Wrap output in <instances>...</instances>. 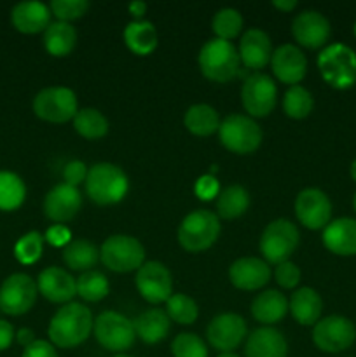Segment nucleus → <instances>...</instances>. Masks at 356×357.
Returning <instances> with one entry per match:
<instances>
[{
    "label": "nucleus",
    "mask_w": 356,
    "mask_h": 357,
    "mask_svg": "<svg viewBox=\"0 0 356 357\" xmlns=\"http://www.w3.org/2000/svg\"><path fill=\"white\" fill-rule=\"evenodd\" d=\"M93 312L77 302L65 303L56 310L47 328V337L54 347L73 349L93 335Z\"/></svg>",
    "instance_id": "1"
},
{
    "label": "nucleus",
    "mask_w": 356,
    "mask_h": 357,
    "mask_svg": "<svg viewBox=\"0 0 356 357\" xmlns=\"http://www.w3.org/2000/svg\"><path fill=\"white\" fill-rule=\"evenodd\" d=\"M86 195L98 206L119 204L128 195L129 180L122 167L112 162H98L87 171Z\"/></svg>",
    "instance_id": "2"
},
{
    "label": "nucleus",
    "mask_w": 356,
    "mask_h": 357,
    "mask_svg": "<svg viewBox=\"0 0 356 357\" xmlns=\"http://www.w3.org/2000/svg\"><path fill=\"white\" fill-rule=\"evenodd\" d=\"M202 77L216 84H227L239 73V52L232 42L212 38L205 42L198 56Z\"/></svg>",
    "instance_id": "3"
},
{
    "label": "nucleus",
    "mask_w": 356,
    "mask_h": 357,
    "mask_svg": "<svg viewBox=\"0 0 356 357\" xmlns=\"http://www.w3.org/2000/svg\"><path fill=\"white\" fill-rule=\"evenodd\" d=\"M220 232H222V223L216 213L208 209H195L181 220L177 239L181 250L187 253H202L218 241Z\"/></svg>",
    "instance_id": "4"
},
{
    "label": "nucleus",
    "mask_w": 356,
    "mask_h": 357,
    "mask_svg": "<svg viewBox=\"0 0 356 357\" xmlns=\"http://www.w3.org/2000/svg\"><path fill=\"white\" fill-rule=\"evenodd\" d=\"M318 70L334 89H349L356 84V52L349 45L335 42L318 54Z\"/></svg>",
    "instance_id": "5"
},
{
    "label": "nucleus",
    "mask_w": 356,
    "mask_h": 357,
    "mask_svg": "<svg viewBox=\"0 0 356 357\" xmlns=\"http://www.w3.org/2000/svg\"><path fill=\"white\" fill-rule=\"evenodd\" d=\"M218 139L229 152L236 155H250L262 145L264 132L255 119L243 114H232L220 122Z\"/></svg>",
    "instance_id": "6"
},
{
    "label": "nucleus",
    "mask_w": 356,
    "mask_h": 357,
    "mask_svg": "<svg viewBox=\"0 0 356 357\" xmlns=\"http://www.w3.org/2000/svg\"><path fill=\"white\" fill-rule=\"evenodd\" d=\"M100 260L108 271L115 274L136 272L147 261L145 248L136 237L128 234H114L101 244Z\"/></svg>",
    "instance_id": "7"
},
{
    "label": "nucleus",
    "mask_w": 356,
    "mask_h": 357,
    "mask_svg": "<svg viewBox=\"0 0 356 357\" xmlns=\"http://www.w3.org/2000/svg\"><path fill=\"white\" fill-rule=\"evenodd\" d=\"M300 243V232L293 222L286 218L272 220L260 236V253L269 265L288 261Z\"/></svg>",
    "instance_id": "8"
},
{
    "label": "nucleus",
    "mask_w": 356,
    "mask_h": 357,
    "mask_svg": "<svg viewBox=\"0 0 356 357\" xmlns=\"http://www.w3.org/2000/svg\"><path fill=\"white\" fill-rule=\"evenodd\" d=\"M93 333L105 351L119 352V354L129 351L136 340L133 321L115 310H105L94 319Z\"/></svg>",
    "instance_id": "9"
},
{
    "label": "nucleus",
    "mask_w": 356,
    "mask_h": 357,
    "mask_svg": "<svg viewBox=\"0 0 356 357\" xmlns=\"http://www.w3.org/2000/svg\"><path fill=\"white\" fill-rule=\"evenodd\" d=\"M31 108L40 121L51 122V124H65V122L73 121L79 112V101H77V94L68 87L52 86L35 94Z\"/></svg>",
    "instance_id": "10"
},
{
    "label": "nucleus",
    "mask_w": 356,
    "mask_h": 357,
    "mask_svg": "<svg viewBox=\"0 0 356 357\" xmlns=\"http://www.w3.org/2000/svg\"><path fill=\"white\" fill-rule=\"evenodd\" d=\"M241 103L251 119H262L271 115L278 103V87L272 77L255 72L246 77L241 87Z\"/></svg>",
    "instance_id": "11"
},
{
    "label": "nucleus",
    "mask_w": 356,
    "mask_h": 357,
    "mask_svg": "<svg viewBox=\"0 0 356 357\" xmlns=\"http://www.w3.org/2000/svg\"><path fill=\"white\" fill-rule=\"evenodd\" d=\"M37 281L28 274L16 272L0 284V312L7 316H23L34 309L37 302Z\"/></svg>",
    "instance_id": "12"
},
{
    "label": "nucleus",
    "mask_w": 356,
    "mask_h": 357,
    "mask_svg": "<svg viewBox=\"0 0 356 357\" xmlns=\"http://www.w3.org/2000/svg\"><path fill=\"white\" fill-rule=\"evenodd\" d=\"M355 340V323L344 316H327L313 326V344L327 354L348 351Z\"/></svg>",
    "instance_id": "13"
},
{
    "label": "nucleus",
    "mask_w": 356,
    "mask_h": 357,
    "mask_svg": "<svg viewBox=\"0 0 356 357\" xmlns=\"http://www.w3.org/2000/svg\"><path fill=\"white\" fill-rule=\"evenodd\" d=\"M135 286L145 302L159 305L173 295V275L164 264L149 260L136 271Z\"/></svg>",
    "instance_id": "14"
},
{
    "label": "nucleus",
    "mask_w": 356,
    "mask_h": 357,
    "mask_svg": "<svg viewBox=\"0 0 356 357\" xmlns=\"http://www.w3.org/2000/svg\"><path fill=\"white\" fill-rule=\"evenodd\" d=\"M248 337V326L243 316L223 312L213 317L206 328V340L213 349L222 352H234Z\"/></svg>",
    "instance_id": "15"
},
{
    "label": "nucleus",
    "mask_w": 356,
    "mask_h": 357,
    "mask_svg": "<svg viewBox=\"0 0 356 357\" xmlns=\"http://www.w3.org/2000/svg\"><path fill=\"white\" fill-rule=\"evenodd\" d=\"M295 216L306 229H325L332 222V201L320 188H304L295 199Z\"/></svg>",
    "instance_id": "16"
},
{
    "label": "nucleus",
    "mask_w": 356,
    "mask_h": 357,
    "mask_svg": "<svg viewBox=\"0 0 356 357\" xmlns=\"http://www.w3.org/2000/svg\"><path fill=\"white\" fill-rule=\"evenodd\" d=\"M292 35L295 42L302 47L323 49L327 47L332 35L330 21L318 10H302L292 21Z\"/></svg>",
    "instance_id": "17"
},
{
    "label": "nucleus",
    "mask_w": 356,
    "mask_h": 357,
    "mask_svg": "<svg viewBox=\"0 0 356 357\" xmlns=\"http://www.w3.org/2000/svg\"><path fill=\"white\" fill-rule=\"evenodd\" d=\"M272 278L271 265L264 258L243 257L232 261L229 267V281L241 291H258Z\"/></svg>",
    "instance_id": "18"
},
{
    "label": "nucleus",
    "mask_w": 356,
    "mask_h": 357,
    "mask_svg": "<svg viewBox=\"0 0 356 357\" xmlns=\"http://www.w3.org/2000/svg\"><path fill=\"white\" fill-rule=\"evenodd\" d=\"M80 208H82V195L79 188L66 183L54 185L44 197V215L59 225L72 222L79 215Z\"/></svg>",
    "instance_id": "19"
},
{
    "label": "nucleus",
    "mask_w": 356,
    "mask_h": 357,
    "mask_svg": "<svg viewBox=\"0 0 356 357\" xmlns=\"http://www.w3.org/2000/svg\"><path fill=\"white\" fill-rule=\"evenodd\" d=\"M271 68L281 84L297 86L307 73V58L302 49L293 44H283L274 49L271 58Z\"/></svg>",
    "instance_id": "20"
},
{
    "label": "nucleus",
    "mask_w": 356,
    "mask_h": 357,
    "mask_svg": "<svg viewBox=\"0 0 356 357\" xmlns=\"http://www.w3.org/2000/svg\"><path fill=\"white\" fill-rule=\"evenodd\" d=\"M38 293L47 302L65 305L77 295V279L61 267H47L37 278Z\"/></svg>",
    "instance_id": "21"
},
{
    "label": "nucleus",
    "mask_w": 356,
    "mask_h": 357,
    "mask_svg": "<svg viewBox=\"0 0 356 357\" xmlns=\"http://www.w3.org/2000/svg\"><path fill=\"white\" fill-rule=\"evenodd\" d=\"M237 52H239L241 65L244 68L258 72V70L265 68L271 63L274 49H272L271 38H269V35L264 30H260V28H248L243 33V37H241Z\"/></svg>",
    "instance_id": "22"
},
{
    "label": "nucleus",
    "mask_w": 356,
    "mask_h": 357,
    "mask_svg": "<svg viewBox=\"0 0 356 357\" xmlns=\"http://www.w3.org/2000/svg\"><path fill=\"white\" fill-rule=\"evenodd\" d=\"M51 9L49 6L35 0L20 2L10 10V23L20 33L37 35L47 30L51 24Z\"/></svg>",
    "instance_id": "23"
},
{
    "label": "nucleus",
    "mask_w": 356,
    "mask_h": 357,
    "mask_svg": "<svg viewBox=\"0 0 356 357\" xmlns=\"http://www.w3.org/2000/svg\"><path fill=\"white\" fill-rule=\"evenodd\" d=\"M288 342L285 335L272 326H262L251 331L244 344V357H286Z\"/></svg>",
    "instance_id": "24"
},
{
    "label": "nucleus",
    "mask_w": 356,
    "mask_h": 357,
    "mask_svg": "<svg viewBox=\"0 0 356 357\" xmlns=\"http://www.w3.org/2000/svg\"><path fill=\"white\" fill-rule=\"evenodd\" d=\"M323 246L330 253L339 257H355L356 255V220L342 216L332 220L323 229Z\"/></svg>",
    "instance_id": "25"
},
{
    "label": "nucleus",
    "mask_w": 356,
    "mask_h": 357,
    "mask_svg": "<svg viewBox=\"0 0 356 357\" xmlns=\"http://www.w3.org/2000/svg\"><path fill=\"white\" fill-rule=\"evenodd\" d=\"M288 312V298L278 289H267V291L258 293L251 302V316L264 326L281 323Z\"/></svg>",
    "instance_id": "26"
},
{
    "label": "nucleus",
    "mask_w": 356,
    "mask_h": 357,
    "mask_svg": "<svg viewBox=\"0 0 356 357\" xmlns=\"http://www.w3.org/2000/svg\"><path fill=\"white\" fill-rule=\"evenodd\" d=\"M290 314L300 326H314L323 314V300L314 288L295 289L288 300Z\"/></svg>",
    "instance_id": "27"
},
{
    "label": "nucleus",
    "mask_w": 356,
    "mask_h": 357,
    "mask_svg": "<svg viewBox=\"0 0 356 357\" xmlns=\"http://www.w3.org/2000/svg\"><path fill=\"white\" fill-rule=\"evenodd\" d=\"M133 324H135L136 337L147 345H156L163 342L171 330V319L168 317L166 310L157 309V307L140 314L133 321Z\"/></svg>",
    "instance_id": "28"
},
{
    "label": "nucleus",
    "mask_w": 356,
    "mask_h": 357,
    "mask_svg": "<svg viewBox=\"0 0 356 357\" xmlns=\"http://www.w3.org/2000/svg\"><path fill=\"white\" fill-rule=\"evenodd\" d=\"M63 261L70 271L87 272L94 271V265L100 260V248L87 239H73L63 248Z\"/></svg>",
    "instance_id": "29"
},
{
    "label": "nucleus",
    "mask_w": 356,
    "mask_h": 357,
    "mask_svg": "<svg viewBox=\"0 0 356 357\" xmlns=\"http://www.w3.org/2000/svg\"><path fill=\"white\" fill-rule=\"evenodd\" d=\"M220 115L212 105L198 103L187 108L184 115V126L191 135L199 136V138H206L220 129Z\"/></svg>",
    "instance_id": "30"
},
{
    "label": "nucleus",
    "mask_w": 356,
    "mask_h": 357,
    "mask_svg": "<svg viewBox=\"0 0 356 357\" xmlns=\"http://www.w3.org/2000/svg\"><path fill=\"white\" fill-rule=\"evenodd\" d=\"M122 38H124L126 47L136 56H149L157 47V31L150 21L142 20L128 23Z\"/></svg>",
    "instance_id": "31"
},
{
    "label": "nucleus",
    "mask_w": 356,
    "mask_h": 357,
    "mask_svg": "<svg viewBox=\"0 0 356 357\" xmlns=\"http://www.w3.org/2000/svg\"><path fill=\"white\" fill-rule=\"evenodd\" d=\"M77 38L79 35L72 23L54 21L44 31V47L54 58H65L75 49Z\"/></svg>",
    "instance_id": "32"
},
{
    "label": "nucleus",
    "mask_w": 356,
    "mask_h": 357,
    "mask_svg": "<svg viewBox=\"0 0 356 357\" xmlns=\"http://www.w3.org/2000/svg\"><path fill=\"white\" fill-rule=\"evenodd\" d=\"M250 208V194L241 185H229L216 195V216L222 220H236Z\"/></svg>",
    "instance_id": "33"
},
{
    "label": "nucleus",
    "mask_w": 356,
    "mask_h": 357,
    "mask_svg": "<svg viewBox=\"0 0 356 357\" xmlns=\"http://www.w3.org/2000/svg\"><path fill=\"white\" fill-rule=\"evenodd\" d=\"M72 122L77 135L82 136L84 139H89V142L105 138L108 135V129H110L108 119L98 108L91 107L80 108Z\"/></svg>",
    "instance_id": "34"
},
{
    "label": "nucleus",
    "mask_w": 356,
    "mask_h": 357,
    "mask_svg": "<svg viewBox=\"0 0 356 357\" xmlns=\"http://www.w3.org/2000/svg\"><path fill=\"white\" fill-rule=\"evenodd\" d=\"M27 199V185L13 171H0V211H16Z\"/></svg>",
    "instance_id": "35"
},
{
    "label": "nucleus",
    "mask_w": 356,
    "mask_h": 357,
    "mask_svg": "<svg viewBox=\"0 0 356 357\" xmlns=\"http://www.w3.org/2000/svg\"><path fill=\"white\" fill-rule=\"evenodd\" d=\"M110 293V282H108L107 275L100 271H87L80 274L77 279V295L84 300V302L96 303L107 298Z\"/></svg>",
    "instance_id": "36"
},
{
    "label": "nucleus",
    "mask_w": 356,
    "mask_h": 357,
    "mask_svg": "<svg viewBox=\"0 0 356 357\" xmlns=\"http://www.w3.org/2000/svg\"><path fill=\"white\" fill-rule=\"evenodd\" d=\"M313 108L314 98L306 87L297 84V86H290L286 89L285 98H283V112L286 117L293 119V121H302V119L309 117Z\"/></svg>",
    "instance_id": "37"
},
{
    "label": "nucleus",
    "mask_w": 356,
    "mask_h": 357,
    "mask_svg": "<svg viewBox=\"0 0 356 357\" xmlns=\"http://www.w3.org/2000/svg\"><path fill=\"white\" fill-rule=\"evenodd\" d=\"M166 314L173 323L188 326L194 324L199 317V307L194 298H191L185 293H173L166 302Z\"/></svg>",
    "instance_id": "38"
},
{
    "label": "nucleus",
    "mask_w": 356,
    "mask_h": 357,
    "mask_svg": "<svg viewBox=\"0 0 356 357\" xmlns=\"http://www.w3.org/2000/svg\"><path fill=\"white\" fill-rule=\"evenodd\" d=\"M212 28L216 38L230 42L243 30V16H241V13L237 9L223 7V9L216 10L215 16H213Z\"/></svg>",
    "instance_id": "39"
},
{
    "label": "nucleus",
    "mask_w": 356,
    "mask_h": 357,
    "mask_svg": "<svg viewBox=\"0 0 356 357\" xmlns=\"http://www.w3.org/2000/svg\"><path fill=\"white\" fill-rule=\"evenodd\" d=\"M44 250V236L37 230L27 232L14 244V257L21 265H34L40 260Z\"/></svg>",
    "instance_id": "40"
},
{
    "label": "nucleus",
    "mask_w": 356,
    "mask_h": 357,
    "mask_svg": "<svg viewBox=\"0 0 356 357\" xmlns=\"http://www.w3.org/2000/svg\"><path fill=\"white\" fill-rule=\"evenodd\" d=\"M173 357H208L206 342L195 333H180L171 342Z\"/></svg>",
    "instance_id": "41"
},
{
    "label": "nucleus",
    "mask_w": 356,
    "mask_h": 357,
    "mask_svg": "<svg viewBox=\"0 0 356 357\" xmlns=\"http://www.w3.org/2000/svg\"><path fill=\"white\" fill-rule=\"evenodd\" d=\"M49 9L58 21L72 23V21L80 20L89 10V2L87 0H52L49 3Z\"/></svg>",
    "instance_id": "42"
},
{
    "label": "nucleus",
    "mask_w": 356,
    "mask_h": 357,
    "mask_svg": "<svg viewBox=\"0 0 356 357\" xmlns=\"http://www.w3.org/2000/svg\"><path fill=\"white\" fill-rule=\"evenodd\" d=\"M272 275H274V281L278 282L279 288L295 289L297 286H299L300 278H302V272H300V268L297 267L293 261L288 260V261H283V264L276 265Z\"/></svg>",
    "instance_id": "43"
},
{
    "label": "nucleus",
    "mask_w": 356,
    "mask_h": 357,
    "mask_svg": "<svg viewBox=\"0 0 356 357\" xmlns=\"http://www.w3.org/2000/svg\"><path fill=\"white\" fill-rule=\"evenodd\" d=\"M87 171H89V167H87L82 160H70V162L63 167V183L79 188V185L86 183Z\"/></svg>",
    "instance_id": "44"
},
{
    "label": "nucleus",
    "mask_w": 356,
    "mask_h": 357,
    "mask_svg": "<svg viewBox=\"0 0 356 357\" xmlns=\"http://www.w3.org/2000/svg\"><path fill=\"white\" fill-rule=\"evenodd\" d=\"M194 190H195V195H198L201 201L216 199V195L220 194L218 181H216V178L209 176V174L199 178L198 183H195V187H194Z\"/></svg>",
    "instance_id": "45"
},
{
    "label": "nucleus",
    "mask_w": 356,
    "mask_h": 357,
    "mask_svg": "<svg viewBox=\"0 0 356 357\" xmlns=\"http://www.w3.org/2000/svg\"><path fill=\"white\" fill-rule=\"evenodd\" d=\"M70 230L66 229L65 225H59V223H54L52 227H49L47 232H45V237L44 239L47 241L51 246H56V248H65L66 244L70 243Z\"/></svg>",
    "instance_id": "46"
},
{
    "label": "nucleus",
    "mask_w": 356,
    "mask_h": 357,
    "mask_svg": "<svg viewBox=\"0 0 356 357\" xmlns=\"http://www.w3.org/2000/svg\"><path fill=\"white\" fill-rule=\"evenodd\" d=\"M21 357H59L56 347L47 340H35L23 351Z\"/></svg>",
    "instance_id": "47"
},
{
    "label": "nucleus",
    "mask_w": 356,
    "mask_h": 357,
    "mask_svg": "<svg viewBox=\"0 0 356 357\" xmlns=\"http://www.w3.org/2000/svg\"><path fill=\"white\" fill-rule=\"evenodd\" d=\"M16 340V330L13 324L6 319H0V352L7 351Z\"/></svg>",
    "instance_id": "48"
},
{
    "label": "nucleus",
    "mask_w": 356,
    "mask_h": 357,
    "mask_svg": "<svg viewBox=\"0 0 356 357\" xmlns=\"http://www.w3.org/2000/svg\"><path fill=\"white\" fill-rule=\"evenodd\" d=\"M35 340H37V338H35L34 330H30V328H21V330L16 331V342L20 345H23L24 349H27L28 345L34 344Z\"/></svg>",
    "instance_id": "49"
},
{
    "label": "nucleus",
    "mask_w": 356,
    "mask_h": 357,
    "mask_svg": "<svg viewBox=\"0 0 356 357\" xmlns=\"http://www.w3.org/2000/svg\"><path fill=\"white\" fill-rule=\"evenodd\" d=\"M147 9H149V6L145 2H142V0H135V2H131L128 6L129 14L135 17V21H142V17L147 14Z\"/></svg>",
    "instance_id": "50"
},
{
    "label": "nucleus",
    "mask_w": 356,
    "mask_h": 357,
    "mask_svg": "<svg viewBox=\"0 0 356 357\" xmlns=\"http://www.w3.org/2000/svg\"><path fill=\"white\" fill-rule=\"evenodd\" d=\"M297 6H299L297 0H274L272 2V7L281 10V13H292L293 9H297Z\"/></svg>",
    "instance_id": "51"
},
{
    "label": "nucleus",
    "mask_w": 356,
    "mask_h": 357,
    "mask_svg": "<svg viewBox=\"0 0 356 357\" xmlns=\"http://www.w3.org/2000/svg\"><path fill=\"white\" fill-rule=\"evenodd\" d=\"M349 173H351V178L356 181V159L351 162V167H349Z\"/></svg>",
    "instance_id": "52"
},
{
    "label": "nucleus",
    "mask_w": 356,
    "mask_h": 357,
    "mask_svg": "<svg viewBox=\"0 0 356 357\" xmlns=\"http://www.w3.org/2000/svg\"><path fill=\"white\" fill-rule=\"evenodd\" d=\"M216 357H239L236 354V352H222V354H218Z\"/></svg>",
    "instance_id": "53"
},
{
    "label": "nucleus",
    "mask_w": 356,
    "mask_h": 357,
    "mask_svg": "<svg viewBox=\"0 0 356 357\" xmlns=\"http://www.w3.org/2000/svg\"><path fill=\"white\" fill-rule=\"evenodd\" d=\"M353 208H355V211H356V194H355V197H353Z\"/></svg>",
    "instance_id": "54"
},
{
    "label": "nucleus",
    "mask_w": 356,
    "mask_h": 357,
    "mask_svg": "<svg viewBox=\"0 0 356 357\" xmlns=\"http://www.w3.org/2000/svg\"><path fill=\"white\" fill-rule=\"evenodd\" d=\"M114 357H131V356H126V354H117V356H114Z\"/></svg>",
    "instance_id": "55"
},
{
    "label": "nucleus",
    "mask_w": 356,
    "mask_h": 357,
    "mask_svg": "<svg viewBox=\"0 0 356 357\" xmlns=\"http://www.w3.org/2000/svg\"><path fill=\"white\" fill-rule=\"evenodd\" d=\"M355 37H356V23H355Z\"/></svg>",
    "instance_id": "56"
}]
</instances>
